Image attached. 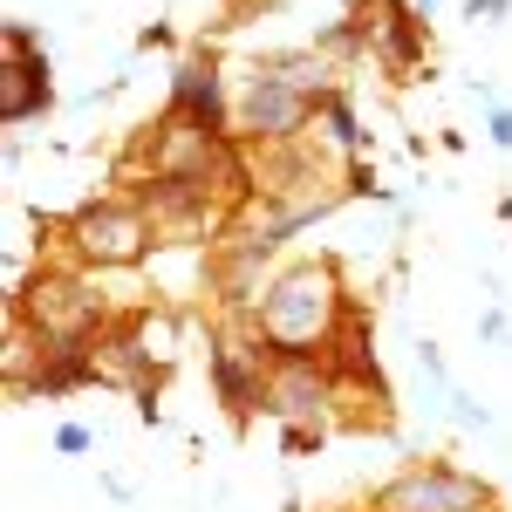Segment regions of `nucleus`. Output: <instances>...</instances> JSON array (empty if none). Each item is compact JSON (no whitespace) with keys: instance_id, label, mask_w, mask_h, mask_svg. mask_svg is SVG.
Here are the masks:
<instances>
[{"instance_id":"obj_1","label":"nucleus","mask_w":512,"mask_h":512,"mask_svg":"<svg viewBox=\"0 0 512 512\" xmlns=\"http://www.w3.org/2000/svg\"><path fill=\"white\" fill-rule=\"evenodd\" d=\"M349 308H355V294L342 280V267L328 253H301V260L274 267V280L260 287L246 321L274 355H321L335 342V328L349 321Z\"/></svg>"},{"instance_id":"obj_2","label":"nucleus","mask_w":512,"mask_h":512,"mask_svg":"<svg viewBox=\"0 0 512 512\" xmlns=\"http://www.w3.org/2000/svg\"><path fill=\"white\" fill-rule=\"evenodd\" d=\"M308 130H315V96H301L253 55L233 76V137L246 151H280V144H301Z\"/></svg>"},{"instance_id":"obj_3","label":"nucleus","mask_w":512,"mask_h":512,"mask_svg":"<svg viewBox=\"0 0 512 512\" xmlns=\"http://www.w3.org/2000/svg\"><path fill=\"white\" fill-rule=\"evenodd\" d=\"M130 198L144 205L158 246H212L239 219V205L212 178H137Z\"/></svg>"},{"instance_id":"obj_4","label":"nucleus","mask_w":512,"mask_h":512,"mask_svg":"<svg viewBox=\"0 0 512 512\" xmlns=\"http://www.w3.org/2000/svg\"><path fill=\"white\" fill-rule=\"evenodd\" d=\"M14 308L35 321L48 342H76V335H96L103 321H110V301L96 294V280H89V267H76V260H41L35 274L14 287Z\"/></svg>"},{"instance_id":"obj_5","label":"nucleus","mask_w":512,"mask_h":512,"mask_svg":"<svg viewBox=\"0 0 512 512\" xmlns=\"http://www.w3.org/2000/svg\"><path fill=\"white\" fill-rule=\"evenodd\" d=\"M362 512H499V492L451 458H410L369 492Z\"/></svg>"},{"instance_id":"obj_6","label":"nucleus","mask_w":512,"mask_h":512,"mask_svg":"<svg viewBox=\"0 0 512 512\" xmlns=\"http://www.w3.org/2000/svg\"><path fill=\"white\" fill-rule=\"evenodd\" d=\"M62 239H69V260H76V267H137V260L158 246L144 205H137L130 192L76 205V212L62 219Z\"/></svg>"},{"instance_id":"obj_7","label":"nucleus","mask_w":512,"mask_h":512,"mask_svg":"<svg viewBox=\"0 0 512 512\" xmlns=\"http://www.w3.org/2000/svg\"><path fill=\"white\" fill-rule=\"evenodd\" d=\"M205 369H212V396L219 410L246 424L253 410H267V369H274V349L253 335V321L233 315V328L205 335Z\"/></svg>"},{"instance_id":"obj_8","label":"nucleus","mask_w":512,"mask_h":512,"mask_svg":"<svg viewBox=\"0 0 512 512\" xmlns=\"http://www.w3.org/2000/svg\"><path fill=\"white\" fill-rule=\"evenodd\" d=\"M55 110V62L35 21H0V123L21 130Z\"/></svg>"},{"instance_id":"obj_9","label":"nucleus","mask_w":512,"mask_h":512,"mask_svg":"<svg viewBox=\"0 0 512 512\" xmlns=\"http://www.w3.org/2000/svg\"><path fill=\"white\" fill-rule=\"evenodd\" d=\"M267 417L280 431L328 437V424H335V369L321 355H274V369H267Z\"/></svg>"},{"instance_id":"obj_10","label":"nucleus","mask_w":512,"mask_h":512,"mask_svg":"<svg viewBox=\"0 0 512 512\" xmlns=\"http://www.w3.org/2000/svg\"><path fill=\"white\" fill-rule=\"evenodd\" d=\"M349 21L362 35V55L390 76H417L431 55V21L417 14V0H349Z\"/></svg>"},{"instance_id":"obj_11","label":"nucleus","mask_w":512,"mask_h":512,"mask_svg":"<svg viewBox=\"0 0 512 512\" xmlns=\"http://www.w3.org/2000/svg\"><path fill=\"white\" fill-rule=\"evenodd\" d=\"M164 110H178L185 123L212 130V137H233V76H226V62H219L212 41H192V48L171 62Z\"/></svg>"},{"instance_id":"obj_12","label":"nucleus","mask_w":512,"mask_h":512,"mask_svg":"<svg viewBox=\"0 0 512 512\" xmlns=\"http://www.w3.org/2000/svg\"><path fill=\"white\" fill-rule=\"evenodd\" d=\"M103 383V369H96V335H76V342H48L35 362V376H28V390L35 403H62V396L76 390H96Z\"/></svg>"},{"instance_id":"obj_13","label":"nucleus","mask_w":512,"mask_h":512,"mask_svg":"<svg viewBox=\"0 0 512 512\" xmlns=\"http://www.w3.org/2000/svg\"><path fill=\"white\" fill-rule=\"evenodd\" d=\"M308 137H315L328 158L362 164V123H355V96L342 89V82H335V89L315 103V130H308Z\"/></svg>"},{"instance_id":"obj_14","label":"nucleus","mask_w":512,"mask_h":512,"mask_svg":"<svg viewBox=\"0 0 512 512\" xmlns=\"http://www.w3.org/2000/svg\"><path fill=\"white\" fill-rule=\"evenodd\" d=\"M260 62H267L280 82H294L301 96H315V103L328 96V89H335V62H328L321 48H267Z\"/></svg>"},{"instance_id":"obj_15","label":"nucleus","mask_w":512,"mask_h":512,"mask_svg":"<svg viewBox=\"0 0 512 512\" xmlns=\"http://www.w3.org/2000/svg\"><path fill=\"white\" fill-rule=\"evenodd\" d=\"M444 417H451V424H465V431H499V417H492V410H485L472 390H458V383H451V403H444Z\"/></svg>"},{"instance_id":"obj_16","label":"nucleus","mask_w":512,"mask_h":512,"mask_svg":"<svg viewBox=\"0 0 512 512\" xmlns=\"http://www.w3.org/2000/svg\"><path fill=\"white\" fill-rule=\"evenodd\" d=\"M55 451H62V458H82V451H96V431L69 417V424H55Z\"/></svg>"},{"instance_id":"obj_17","label":"nucleus","mask_w":512,"mask_h":512,"mask_svg":"<svg viewBox=\"0 0 512 512\" xmlns=\"http://www.w3.org/2000/svg\"><path fill=\"white\" fill-rule=\"evenodd\" d=\"M485 144L512 151V103H485Z\"/></svg>"},{"instance_id":"obj_18","label":"nucleus","mask_w":512,"mask_h":512,"mask_svg":"<svg viewBox=\"0 0 512 512\" xmlns=\"http://www.w3.org/2000/svg\"><path fill=\"white\" fill-rule=\"evenodd\" d=\"M465 21H478V28H499V21H512V0H465Z\"/></svg>"},{"instance_id":"obj_19","label":"nucleus","mask_w":512,"mask_h":512,"mask_svg":"<svg viewBox=\"0 0 512 512\" xmlns=\"http://www.w3.org/2000/svg\"><path fill=\"white\" fill-rule=\"evenodd\" d=\"M478 335H485L492 349H506V342H512V321H506V308H485V315H478Z\"/></svg>"},{"instance_id":"obj_20","label":"nucleus","mask_w":512,"mask_h":512,"mask_svg":"<svg viewBox=\"0 0 512 512\" xmlns=\"http://www.w3.org/2000/svg\"><path fill=\"white\" fill-rule=\"evenodd\" d=\"M437 7H444V0H417V14H424V21H431V14H437Z\"/></svg>"},{"instance_id":"obj_21","label":"nucleus","mask_w":512,"mask_h":512,"mask_svg":"<svg viewBox=\"0 0 512 512\" xmlns=\"http://www.w3.org/2000/svg\"><path fill=\"white\" fill-rule=\"evenodd\" d=\"M233 7H246V0H233Z\"/></svg>"}]
</instances>
